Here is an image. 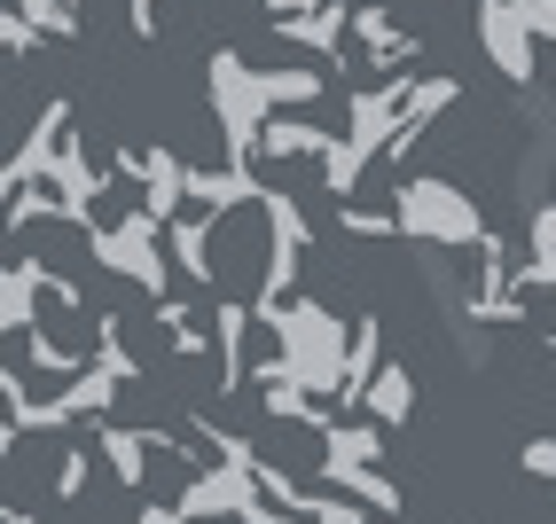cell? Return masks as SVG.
<instances>
[]
</instances>
